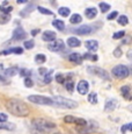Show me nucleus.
I'll use <instances>...</instances> for the list:
<instances>
[{"mask_svg":"<svg viewBox=\"0 0 132 134\" xmlns=\"http://www.w3.org/2000/svg\"><path fill=\"white\" fill-rule=\"evenodd\" d=\"M87 71L90 75L97 76L102 79H105V81H110V75L108 74V71L102 68H98V66H95V65H90L87 68Z\"/></svg>","mask_w":132,"mask_h":134,"instance_id":"obj_7","label":"nucleus"},{"mask_svg":"<svg viewBox=\"0 0 132 134\" xmlns=\"http://www.w3.org/2000/svg\"><path fill=\"white\" fill-rule=\"evenodd\" d=\"M96 29H97V28L95 27V25H82V26H80V27L72 28L71 32L77 35H89V34H93Z\"/></svg>","mask_w":132,"mask_h":134,"instance_id":"obj_6","label":"nucleus"},{"mask_svg":"<svg viewBox=\"0 0 132 134\" xmlns=\"http://www.w3.org/2000/svg\"><path fill=\"white\" fill-rule=\"evenodd\" d=\"M131 128H132V125H131V124H125V125L122 126L121 131H122V133H126L128 131H131Z\"/></svg>","mask_w":132,"mask_h":134,"instance_id":"obj_43","label":"nucleus"},{"mask_svg":"<svg viewBox=\"0 0 132 134\" xmlns=\"http://www.w3.org/2000/svg\"><path fill=\"white\" fill-rule=\"evenodd\" d=\"M52 26L57 28L58 30H64V28H65V24L62 21V20H53Z\"/></svg>","mask_w":132,"mask_h":134,"instance_id":"obj_27","label":"nucleus"},{"mask_svg":"<svg viewBox=\"0 0 132 134\" xmlns=\"http://www.w3.org/2000/svg\"><path fill=\"white\" fill-rule=\"evenodd\" d=\"M88 102H89L90 104H97V93L90 92V93L88 94Z\"/></svg>","mask_w":132,"mask_h":134,"instance_id":"obj_31","label":"nucleus"},{"mask_svg":"<svg viewBox=\"0 0 132 134\" xmlns=\"http://www.w3.org/2000/svg\"><path fill=\"white\" fill-rule=\"evenodd\" d=\"M56 81H57L59 84H64L65 81H66V77H64L63 74H57L56 75Z\"/></svg>","mask_w":132,"mask_h":134,"instance_id":"obj_37","label":"nucleus"},{"mask_svg":"<svg viewBox=\"0 0 132 134\" xmlns=\"http://www.w3.org/2000/svg\"><path fill=\"white\" fill-rule=\"evenodd\" d=\"M28 100L30 103H34L37 105H47V106H52L53 102L52 98L45 97V96H39V94H32V96H28Z\"/></svg>","mask_w":132,"mask_h":134,"instance_id":"obj_5","label":"nucleus"},{"mask_svg":"<svg viewBox=\"0 0 132 134\" xmlns=\"http://www.w3.org/2000/svg\"><path fill=\"white\" fill-rule=\"evenodd\" d=\"M26 0H17V4H26Z\"/></svg>","mask_w":132,"mask_h":134,"instance_id":"obj_49","label":"nucleus"},{"mask_svg":"<svg viewBox=\"0 0 132 134\" xmlns=\"http://www.w3.org/2000/svg\"><path fill=\"white\" fill-rule=\"evenodd\" d=\"M98 7H100V9L102 13H105L110 9V5L107 4V2H100V4H98Z\"/></svg>","mask_w":132,"mask_h":134,"instance_id":"obj_33","label":"nucleus"},{"mask_svg":"<svg viewBox=\"0 0 132 134\" xmlns=\"http://www.w3.org/2000/svg\"><path fill=\"white\" fill-rule=\"evenodd\" d=\"M85 15L88 19H94L97 15V9L95 7H88V8L85 9Z\"/></svg>","mask_w":132,"mask_h":134,"instance_id":"obj_17","label":"nucleus"},{"mask_svg":"<svg viewBox=\"0 0 132 134\" xmlns=\"http://www.w3.org/2000/svg\"><path fill=\"white\" fill-rule=\"evenodd\" d=\"M19 74H20V76H22V77H30V75H31V71L30 70H28V69H19Z\"/></svg>","mask_w":132,"mask_h":134,"instance_id":"obj_34","label":"nucleus"},{"mask_svg":"<svg viewBox=\"0 0 132 134\" xmlns=\"http://www.w3.org/2000/svg\"><path fill=\"white\" fill-rule=\"evenodd\" d=\"M38 72H39V75H42V76H45V75L49 72V70H48V69H45V68H41L38 70Z\"/></svg>","mask_w":132,"mask_h":134,"instance_id":"obj_46","label":"nucleus"},{"mask_svg":"<svg viewBox=\"0 0 132 134\" xmlns=\"http://www.w3.org/2000/svg\"><path fill=\"white\" fill-rule=\"evenodd\" d=\"M32 126L35 127L36 131H39V132H47V131H50L52 128H56V124L50 121V120L43 119V118H39V119H34L32 120Z\"/></svg>","mask_w":132,"mask_h":134,"instance_id":"obj_3","label":"nucleus"},{"mask_svg":"<svg viewBox=\"0 0 132 134\" xmlns=\"http://www.w3.org/2000/svg\"><path fill=\"white\" fill-rule=\"evenodd\" d=\"M19 71V68L17 66H13V68H8L6 70H4V77H13L16 75V72Z\"/></svg>","mask_w":132,"mask_h":134,"instance_id":"obj_21","label":"nucleus"},{"mask_svg":"<svg viewBox=\"0 0 132 134\" xmlns=\"http://www.w3.org/2000/svg\"><path fill=\"white\" fill-rule=\"evenodd\" d=\"M35 46V41L34 40H28V41H24L23 43V47L26 49H32Z\"/></svg>","mask_w":132,"mask_h":134,"instance_id":"obj_35","label":"nucleus"},{"mask_svg":"<svg viewBox=\"0 0 132 134\" xmlns=\"http://www.w3.org/2000/svg\"><path fill=\"white\" fill-rule=\"evenodd\" d=\"M117 22L121 26H126L129 24V18L126 16V15H119L117 19Z\"/></svg>","mask_w":132,"mask_h":134,"instance_id":"obj_30","label":"nucleus"},{"mask_svg":"<svg viewBox=\"0 0 132 134\" xmlns=\"http://www.w3.org/2000/svg\"><path fill=\"white\" fill-rule=\"evenodd\" d=\"M37 9H38L39 13H42V14H44V15H53V12L50 11V9H48V8H45V7L38 6L37 7Z\"/></svg>","mask_w":132,"mask_h":134,"instance_id":"obj_32","label":"nucleus"},{"mask_svg":"<svg viewBox=\"0 0 132 134\" xmlns=\"http://www.w3.org/2000/svg\"><path fill=\"white\" fill-rule=\"evenodd\" d=\"M53 134H62L60 132H56V133H53Z\"/></svg>","mask_w":132,"mask_h":134,"instance_id":"obj_50","label":"nucleus"},{"mask_svg":"<svg viewBox=\"0 0 132 134\" xmlns=\"http://www.w3.org/2000/svg\"><path fill=\"white\" fill-rule=\"evenodd\" d=\"M16 128V126L13 122L9 121H5V122H0V131H14Z\"/></svg>","mask_w":132,"mask_h":134,"instance_id":"obj_19","label":"nucleus"},{"mask_svg":"<svg viewBox=\"0 0 132 134\" xmlns=\"http://www.w3.org/2000/svg\"><path fill=\"white\" fill-rule=\"evenodd\" d=\"M68 61L73 62V63H77V64H81V62H82V55H80L78 53H73L68 56Z\"/></svg>","mask_w":132,"mask_h":134,"instance_id":"obj_20","label":"nucleus"},{"mask_svg":"<svg viewBox=\"0 0 132 134\" xmlns=\"http://www.w3.org/2000/svg\"><path fill=\"white\" fill-rule=\"evenodd\" d=\"M77 90L80 94L88 93V91H89V84H88V82L85 81V79H81L77 85Z\"/></svg>","mask_w":132,"mask_h":134,"instance_id":"obj_11","label":"nucleus"},{"mask_svg":"<svg viewBox=\"0 0 132 134\" xmlns=\"http://www.w3.org/2000/svg\"><path fill=\"white\" fill-rule=\"evenodd\" d=\"M34 8H35V5L34 4L28 5L26 8H23L21 12H20V15H21V16H27L29 13H31L32 11H34Z\"/></svg>","mask_w":132,"mask_h":134,"instance_id":"obj_22","label":"nucleus"},{"mask_svg":"<svg viewBox=\"0 0 132 134\" xmlns=\"http://www.w3.org/2000/svg\"><path fill=\"white\" fill-rule=\"evenodd\" d=\"M85 46H86V48H87L89 51H92V53H93V51H96L98 49V42H97V41H95V40L86 41Z\"/></svg>","mask_w":132,"mask_h":134,"instance_id":"obj_14","label":"nucleus"},{"mask_svg":"<svg viewBox=\"0 0 132 134\" xmlns=\"http://www.w3.org/2000/svg\"><path fill=\"white\" fill-rule=\"evenodd\" d=\"M7 5H8V2H7V1H4V2H2V5L0 6V11H1L2 13H6V14H8V13H11L12 11H13V7H12V6L6 7Z\"/></svg>","mask_w":132,"mask_h":134,"instance_id":"obj_26","label":"nucleus"},{"mask_svg":"<svg viewBox=\"0 0 132 134\" xmlns=\"http://www.w3.org/2000/svg\"><path fill=\"white\" fill-rule=\"evenodd\" d=\"M111 74H113L114 77H116V78L123 79V78H126V77L130 76V69L126 65H124V64H118V65L113 68Z\"/></svg>","mask_w":132,"mask_h":134,"instance_id":"obj_4","label":"nucleus"},{"mask_svg":"<svg viewBox=\"0 0 132 134\" xmlns=\"http://www.w3.org/2000/svg\"><path fill=\"white\" fill-rule=\"evenodd\" d=\"M58 14L64 18H67L68 15L71 14V9L68 8V7H59V8H58Z\"/></svg>","mask_w":132,"mask_h":134,"instance_id":"obj_25","label":"nucleus"},{"mask_svg":"<svg viewBox=\"0 0 132 134\" xmlns=\"http://www.w3.org/2000/svg\"><path fill=\"white\" fill-rule=\"evenodd\" d=\"M124 35H125V32L124 30H121V32H117V33H114L113 37L115 38V40H119V38L124 37Z\"/></svg>","mask_w":132,"mask_h":134,"instance_id":"obj_40","label":"nucleus"},{"mask_svg":"<svg viewBox=\"0 0 132 134\" xmlns=\"http://www.w3.org/2000/svg\"><path fill=\"white\" fill-rule=\"evenodd\" d=\"M123 55V51H122V49L119 48V47H117L115 49V50H114V56H115V57H121V56Z\"/></svg>","mask_w":132,"mask_h":134,"instance_id":"obj_44","label":"nucleus"},{"mask_svg":"<svg viewBox=\"0 0 132 134\" xmlns=\"http://www.w3.org/2000/svg\"><path fill=\"white\" fill-rule=\"evenodd\" d=\"M0 83H4V84H8V81L6 79V77H4L2 75H0Z\"/></svg>","mask_w":132,"mask_h":134,"instance_id":"obj_47","label":"nucleus"},{"mask_svg":"<svg viewBox=\"0 0 132 134\" xmlns=\"http://www.w3.org/2000/svg\"><path fill=\"white\" fill-rule=\"evenodd\" d=\"M7 119H8L7 114H5V113H0V122H5V121H7Z\"/></svg>","mask_w":132,"mask_h":134,"instance_id":"obj_45","label":"nucleus"},{"mask_svg":"<svg viewBox=\"0 0 132 134\" xmlns=\"http://www.w3.org/2000/svg\"><path fill=\"white\" fill-rule=\"evenodd\" d=\"M75 119H77V118L73 117V115H66V117L64 118V122H66V124H74Z\"/></svg>","mask_w":132,"mask_h":134,"instance_id":"obj_38","label":"nucleus"},{"mask_svg":"<svg viewBox=\"0 0 132 134\" xmlns=\"http://www.w3.org/2000/svg\"><path fill=\"white\" fill-rule=\"evenodd\" d=\"M117 106V100L116 99H108L104 104V111L105 112H111Z\"/></svg>","mask_w":132,"mask_h":134,"instance_id":"obj_13","label":"nucleus"},{"mask_svg":"<svg viewBox=\"0 0 132 134\" xmlns=\"http://www.w3.org/2000/svg\"><path fill=\"white\" fill-rule=\"evenodd\" d=\"M52 102L55 106H58L60 109H67V110H73L78 107V103L74 102L72 99H68V98L64 97H53Z\"/></svg>","mask_w":132,"mask_h":134,"instance_id":"obj_2","label":"nucleus"},{"mask_svg":"<svg viewBox=\"0 0 132 134\" xmlns=\"http://www.w3.org/2000/svg\"><path fill=\"white\" fill-rule=\"evenodd\" d=\"M117 16H118V12H117V11H114V12H111L110 14H108V16H107V20L111 21V20L116 19Z\"/></svg>","mask_w":132,"mask_h":134,"instance_id":"obj_42","label":"nucleus"},{"mask_svg":"<svg viewBox=\"0 0 132 134\" xmlns=\"http://www.w3.org/2000/svg\"><path fill=\"white\" fill-rule=\"evenodd\" d=\"M82 21V16H81L80 14H72L71 15V18H70V22L72 25H77V24H80V22Z\"/></svg>","mask_w":132,"mask_h":134,"instance_id":"obj_23","label":"nucleus"},{"mask_svg":"<svg viewBox=\"0 0 132 134\" xmlns=\"http://www.w3.org/2000/svg\"><path fill=\"white\" fill-rule=\"evenodd\" d=\"M6 109L8 112H11L15 117H28L30 113V109L28 107L26 103H23L22 100L16 99V98H12V99L6 102Z\"/></svg>","mask_w":132,"mask_h":134,"instance_id":"obj_1","label":"nucleus"},{"mask_svg":"<svg viewBox=\"0 0 132 134\" xmlns=\"http://www.w3.org/2000/svg\"><path fill=\"white\" fill-rule=\"evenodd\" d=\"M51 72H52V71H50V72H48V74L44 76V79H43V82H44L45 84H50V83H51V81H52Z\"/></svg>","mask_w":132,"mask_h":134,"instance_id":"obj_41","label":"nucleus"},{"mask_svg":"<svg viewBox=\"0 0 132 134\" xmlns=\"http://www.w3.org/2000/svg\"><path fill=\"white\" fill-rule=\"evenodd\" d=\"M24 37H27L26 30L22 27H16L13 32V36H12V41H21Z\"/></svg>","mask_w":132,"mask_h":134,"instance_id":"obj_10","label":"nucleus"},{"mask_svg":"<svg viewBox=\"0 0 132 134\" xmlns=\"http://www.w3.org/2000/svg\"><path fill=\"white\" fill-rule=\"evenodd\" d=\"M74 124H77L79 127H83V126L87 125V120L82 119V118H77V119H75V121H74Z\"/></svg>","mask_w":132,"mask_h":134,"instance_id":"obj_36","label":"nucleus"},{"mask_svg":"<svg viewBox=\"0 0 132 134\" xmlns=\"http://www.w3.org/2000/svg\"><path fill=\"white\" fill-rule=\"evenodd\" d=\"M45 61H47V56L44 54H37L35 56V62L37 64H43V63H45Z\"/></svg>","mask_w":132,"mask_h":134,"instance_id":"obj_29","label":"nucleus"},{"mask_svg":"<svg viewBox=\"0 0 132 134\" xmlns=\"http://www.w3.org/2000/svg\"><path fill=\"white\" fill-rule=\"evenodd\" d=\"M98 128V124L95 120H89L87 121V125L83 127H78V133L79 134H92L96 132V130Z\"/></svg>","mask_w":132,"mask_h":134,"instance_id":"obj_8","label":"nucleus"},{"mask_svg":"<svg viewBox=\"0 0 132 134\" xmlns=\"http://www.w3.org/2000/svg\"><path fill=\"white\" fill-rule=\"evenodd\" d=\"M121 94L125 99L130 100L131 99V86L130 85H123L121 87Z\"/></svg>","mask_w":132,"mask_h":134,"instance_id":"obj_15","label":"nucleus"},{"mask_svg":"<svg viewBox=\"0 0 132 134\" xmlns=\"http://www.w3.org/2000/svg\"><path fill=\"white\" fill-rule=\"evenodd\" d=\"M48 49H49L50 51H53V53H58V51H62L65 49V43L62 38H58V40L56 38L55 41H52V42L49 43Z\"/></svg>","mask_w":132,"mask_h":134,"instance_id":"obj_9","label":"nucleus"},{"mask_svg":"<svg viewBox=\"0 0 132 134\" xmlns=\"http://www.w3.org/2000/svg\"><path fill=\"white\" fill-rule=\"evenodd\" d=\"M37 33H39V29H35V30H32V32H31V34L35 36V35H36Z\"/></svg>","mask_w":132,"mask_h":134,"instance_id":"obj_48","label":"nucleus"},{"mask_svg":"<svg viewBox=\"0 0 132 134\" xmlns=\"http://www.w3.org/2000/svg\"><path fill=\"white\" fill-rule=\"evenodd\" d=\"M80 44H81V42H80V40L78 37H75V36H72V37H70L67 40V46L70 48H77V47H80Z\"/></svg>","mask_w":132,"mask_h":134,"instance_id":"obj_18","label":"nucleus"},{"mask_svg":"<svg viewBox=\"0 0 132 134\" xmlns=\"http://www.w3.org/2000/svg\"><path fill=\"white\" fill-rule=\"evenodd\" d=\"M82 60H90L93 62H96L98 60V57H97V55H96V54L87 53V54H85V55H82Z\"/></svg>","mask_w":132,"mask_h":134,"instance_id":"obj_28","label":"nucleus"},{"mask_svg":"<svg viewBox=\"0 0 132 134\" xmlns=\"http://www.w3.org/2000/svg\"><path fill=\"white\" fill-rule=\"evenodd\" d=\"M56 37H57V34L52 30H45L42 34V38L45 42H52V41L56 40Z\"/></svg>","mask_w":132,"mask_h":134,"instance_id":"obj_12","label":"nucleus"},{"mask_svg":"<svg viewBox=\"0 0 132 134\" xmlns=\"http://www.w3.org/2000/svg\"><path fill=\"white\" fill-rule=\"evenodd\" d=\"M24 86L26 87H32L34 85V82H32V79L30 78V77H27V78H24Z\"/></svg>","mask_w":132,"mask_h":134,"instance_id":"obj_39","label":"nucleus"},{"mask_svg":"<svg viewBox=\"0 0 132 134\" xmlns=\"http://www.w3.org/2000/svg\"><path fill=\"white\" fill-rule=\"evenodd\" d=\"M23 53V49L21 47H14V48H9L6 49V50L1 51L0 55H8V54H22Z\"/></svg>","mask_w":132,"mask_h":134,"instance_id":"obj_16","label":"nucleus"},{"mask_svg":"<svg viewBox=\"0 0 132 134\" xmlns=\"http://www.w3.org/2000/svg\"><path fill=\"white\" fill-rule=\"evenodd\" d=\"M64 84H65V87L68 90V91L73 92V90H74V83H73V81H72V76H70L68 78H66Z\"/></svg>","mask_w":132,"mask_h":134,"instance_id":"obj_24","label":"nucleus"}]
</instances>
